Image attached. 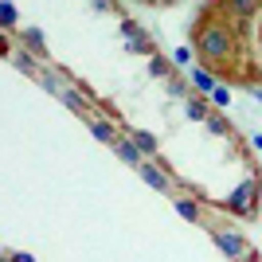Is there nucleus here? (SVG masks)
Here are the masks:
<instances>
[{
    "label": "nucleus",
    "mask_w": 262,
    "mask_h": 262,
    "mask_svg": "<svg viewBox=\"0 0 262 262\" xmlns=\"http://www.w3.org/2000/svg\"><path fill=\"white\" fill-rule=\"evenodd\" d=\"M90 129H94V137H98V141H106V145H118L121 137H118V125H110V121H90Z\"/></svg>",
    "instance_id": "0eeeda50"
},
{
    "label": "nucleus",
    "mask_w": 262,
    "mask_h": 262,
    "mask_svg": "<svg viewBox=\"0 0 262 262\" xmlns=\"http://www.w3.org/2000/svg\"><path fill=\"white\" fill-rule=\"evenodd\" d=\"M176 211L184 219H192V223H204V215H200V208H196V200H176Z\"/></svg>",
    "instance_id": "9d476101"
},
{
    "label": "nucleus",
    "mask_w": 262,
    "mask_h": 262,
    "mask_svg": "<svg viewBox=\"0 0 262 262\" xmlns=\"http://www.w3.org/2000/svg\"><path fill=\"white\" fill-rule=\"evenodd\" d=\"M204 125H208V129L215 133V137H227V133H231V121L223 118V114H211V118L204 121Z\"/></svg>",
    "instance_id": "9b49d317"
},
{
    "label": "nucleus",
    "mask_w": 262,
    "mask_h": 262,
    "mask_svg": "<svg viewBox=\"0 0 262 262\" xmlns=\"http://www.w3.org/2000/svg\"><path fill=\"white\" fill-rule=\"evenodd\" d=\"M254 98H258V102H262V86H254Z\"/></svg>",
    "instance_id": "aec40b11"
},
{
    "label": "nucleus",
    "mask_w": 262,
    "mask_h": 262,
    "mask_svg": "<svg viewBox=\"0 0 262 262\" xmlns=\"http://www.w3.org/2000/svg\"><path fill=\"white\" fill-rule=\"evenodd\" d=\"M129 141L137 145V153H145V157H157V137H153V133L133 129V133H129Z\"/></svg>",
    "instance_id": "423d86ee"
},
{
    "label": "nucleus",
    "mask_w": 262,
    "mask_h": 262,
    "mask_svg": "<svg viewBox=\"0 0 262 262\" xmlns=\"http://www.w3.org/2000/svg\"><path fill=\"white\" fill-rule=\"evenodd\" d=\"M188 118H192V121H208L211 118V114H215V110H211V102L208 98H204V94H196V98H188Z\"/></svg>",
    "instance_id": "7ed1b4c3"
},
{
    "label": "nucleus",
    "mask_w": 262,
    "mask_h": 262,
    "mask_svg": "<svg viewBox=\"0 0 262 262\" xmlns=\"http://www.w3.org/2000/svg\"><path fill=\"white\" fill-rule=\"evenodd\" d=\"M137 172H141V180H145V184H153L157 192H172V180H168V176H164L161 168H157V164L141 161V168H137Z\"/></svg>",
    "instance_id": "f03ea898"
},
{
    "label": "nucleus",
    "mask_w": 262,
    "mask_h": 262,
    "mask_svg": "<svg viewBox=\"0 0 262 262\" xmlns=\"http://www.w3.org/2000/svg\"><path fill=\"white\" fill-rule=\"evenodd\" d=\"M192 86H196V94H211L215 90V75H211L208 67H196L192 71Z\"/></svg>",
    "instance_id": "39448f33"
},
{
    "label": "nucleus",
    "mask_w": 262,
    "mask_h": 262,
    "mask_svg": "<svg viewBox=\"0 0 262 262\" xmlns=\"http://www.w3.org/2000/svg\"><path fill=\"white\" fill-rule=\"evenodd\" d=\"M168 94H172V98H180V102L196 98V94H192V90H188L184 82H180V75H172V82H168Z\"/></svg>",
    "instance_id": "ddd939ff"
},
{
    "label": "nucleus",
    "mask_w": 262,
    "mask_h": 262,
    "mask_svg": "<svg viewBox=\"0 0 262 262\" xmlns=\"http://www.w3.org/2000/svg\"><path fill=\"white\" fill-rule=\"evenodd\" d=\"M12 262H32V254H12Z\"/></svg>",
    "instance_id": "6ab92c4d"
},
{
    "label": "nucleus",
    "mask_w": 262,
    "mask_h": 262,
    "mask_svg": "<svg viewBox=\"0 0 262 262\" xmlns=\"http://www.w3.org/2000/svg\"><path fill=\"white\" fill-rule=\"evenodd\" d=\"M211 239H215L219 247L231 254V258H239V262L254 251V247H247V243H243V235H231V231H211Z\"/></svg>",
    "instance_id": "f257e3e1"
},
{
    "label": "nucleus",
    "mask_w": 262,
    "mask_h": 262,
    "mask_svg": "<svg viewBox=\"0 0 262 262\" xmlns=\"http://www.w3.org/2000/svg\"><path fill=\"white\" fill-rule=\"evenodd\" d=\"M211 102H215L219 110H223V106H231V90H227V86H215V90H211Z\"/></svg>",
    "instance_id": "dca6fc26"
},
{
    "label": "nucleus",
    "mask_w": 262,
    "mask_h": 262,
    "mask_svg": "<svg viewBox=\"0 0 262 262\" xmlns=\"http://www.w3.org/2000/svg\"><path fill=\"white\" fill-rule=\"evenodd\" d=\"M121 35H125V39H129V43H137V39H141V24L137 20H121Z\"/></svg>",
    "instance_id": "4468645a"
},
{
    "label": "nucleus",
    "mask_w": 262,
    "mask_h": 262,
    "mask_svg": "<svg viewBox=\"0 0 262 262\" xmlns=\"http://www.w3.org/2000/svg\"><path fill=\"white\" fill-rule=\"evenodd\" d=\"M20 39H24V43H32V51L39 55V59H47V47H43V32H35V28H24V32H20Z\"/></svg>",
    "instance_id": "6e6552de"
},
{
    "label": "nucleus",
    "mask_w": 262,
    "mask_h": 262,
    "mask_svg": "<svg viewBox=\"0 0 262 262\" xmlns=\"http://www.w3.org/2000/svg\"><path fill=\"white\" fill-rule=\"evenodd\" d=\"M12 63L20 67L24 75H35V63H32V59H28V55H12Z\"/></svg>",
    "instance_id": "f3484780"
},
{
    "label": "nucleus",
    "mask_w": 262,
    "mask_h": 262,
    "mask_svg": "<svg viewBox=\"0 0 262 262\" xmlns=\"http://www.w3.org/2000/svg\"><path fill=\"white\" fill-rule=\"evenodd\" d=\"M149 75H157V78H161V75H176V71H172V63H168V59L153 55V59H149Z\"/></svg>",
    "instance_id": "f8f14e48"
},
{
    "label": "nucleus",
    "mask_w": 262,
    "mask_h": 262,
    "mask_svg": "<svg viewBox=\"0 0 262 262\" xmlns=\"http://www.w3.org/2000/svg\"><path fill=\"white\" fill-rule=\"evenodd\" d=\"M0 24H4V28L16 24V8H12V4H0Z\"/></svg>",
    "instance_id": "a211bd4d"
},
{
    "label": "nucleus",
    "mask_w": 262,
    "mask_h": 262,
    "mask_svg": "<svg viewBox=\"0 0 262 262\" xmlns=\"http://www.w3.org/2000/svg\"><path fill=\"white\" fill-rule=\"evenodd\" d=\"M114 149H118V157H121L125 164H133V168H141V153H137V145H133V141H118Z\"/></svg>",
    "instance_id": "1a4fd4ad"
},
{
    "label": "nucleus",
    "mask_w": 262,
    "mask_h": 262,
    "mask_svg": "<svg viewBox=\"0 0 262 262\" xmlns=\"http://www.w3.org/2000/svg\"><path fill=\"white\" fill-rule=\"evenodd\" d=\"M129 51H137V55H153L157 47H153V39H149V35H141L137 43H129Z\"/></svg>",
    "instance_id": "2eb2a0df"
},
{
    "label": "nucleus",
    "mask_w": 262,
    "mask_h": 262,
    "mask_svg": "<svg viewBox=\"0 0 262 262\" xmlns=\"http://www.w3.org/2000/svg\"><path fill=\"white\" fill-rule=\"evenodd\" d=\"M59 98H63L67 106L75 110V114H78V118H82V121H86V125H90V121H94V118H90V102H86V98H78L75 90H63V94H59Z\"/></svg>",
    "instance_id": "20e7f679"
}]
</instances>
